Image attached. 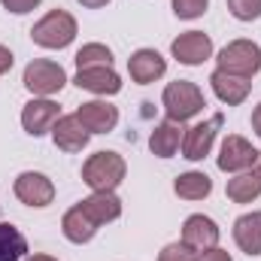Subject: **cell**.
<instances>
[{"label": "cell", "instance_id": "cell-15", "mask_svg": "<svg viewBox=\"0 0 261 261\" xmlns=\"http://www.w3.org/2000/svg\"><path fill=\"white\" fill-rule=\"evenodd\" d=\"M88 130L85 125L79 122V116L73 113V116H61L58 122H55V128H52V140H55V146L58 149H64V152H82L85 146H88Z\"/></svg>", "mask_w": 261, "mask_h": 261}, {"label": "cell", "instance_id": "cell-18", "mask_svg": "<svg viewBox=\"0 0 261 261\" xmlns=\"http://www.w3.org/2000/svg\"><path fill=\"white\" fill-rule=\"evenodd\" d=\"M234 243L249 258L261 255V213H246L234 222Z\"/></svg>", "mask_w": 261, "mask_h": 261}, {"label": "cell", "instance_id": "cell-11", "mask_svg": "<svg viewBox=\"0 0 261 261\" xmlns=\"http://www.w3.org/2000/svg\"><path fill=\"white\" fill-rule=\"evenodd\" d=\"M179 243H186L192 252L213 249L219 243V228H216V222L210 216H200V213L197 216H189L186 225H182V240Z\"/></svg>", "mask_w": 261, "mask_h": 261}, {"label": "cell", "instance_id": "cell-1", "mask_svg": "<svg viewBox=\"0 0 261 261\" xmlns=\"http://www.w3.org/2000/svg\"><path fill=\"white\" fill-rule=\"evenodd\" d=\"M128 173V164L119 152H94L82 164V182L91 192H116Z\"/></svg>", "mask_w": 261, "mask_h": 261}, {"label": "cell", "instance_id": "cell-8", "mask_svg": "<svg viewBox=\"0 0 261 261\" xmlns=\"http://www.w3.org/2000/svg\"><path fill=\"white\" fill-rule=\"evenodd\" d=\"M61 119V107L49 97H34L31 103H24L21 110V128L31 137H43L55 128V122Z\"/></svg>", "mask_w": 261, "mask_h": 261}, {"label": "cell", "instance_id": "cell-9", "mask_svg": "<svg viewBox=\"0 0 261 261\" xmlns=\"http://www.w3.org/2000/svg\"><path fill=\"white\" fill-rule=\"evenodd\" d=\"M170 52H173V58H176L179 64L197 67L213 55V40H210L203 31H186V34H179V37L170 43Z\"/></svg>", "mask_w": 261, "mask_h": 261}, {"label": "cell", "instance_id": "cell-30", "mask_svg": "<svg viewBox=\"0 0 261 261\" xmlns=\"http://www.w3.org/2000/svg\"><path fill=\"white\" fill-rule=\"evenodd\" d=\"M12 61H15V58H12V52H9L6 46H0V76H3V73H9Z\"/></svg>", "mask_w": 261, "mask_h": 261}, {"label": "cell", "instance_id": "cell-16", "mask_svg": "<svg viewBox=\"0 0 261 261\" xmlns=\"http://www.w3.org/2000/svg\"><path fill=\"white\" fill-rule=\"evenodd\" d=\"M210 85H213L216 97H219L222 103H228V107H240V103L249 97V91H252V82H249V79L231 76V73H225V70H216V73L210 76Z\"/></svg>", "mask_w": 261, "mask_h": 261}, {"label": "cell", "instance_id": "cell-27", "mask_svg": "<svg viewBox=\"0 0 261 261\" xmlns=\"http://www.w3.org/2000/svg\"><path fill=\"white\" fill-rule=\"evenodd\" d=\"M197 252H192L186 243H170V246H164L161 249V255H158V261H195Z\"/></svg>", "mask_w": 261, "mask_h": 261}, {"label": "cell", "instance_id": "cell-4", "mask_svg": "<svg viewBox=\"0 0 261 261\" xmlns=\"http://www.w3.org/2000/svg\"><path fill=\"white\" fill-rule=\"evenodd\" d=\"M219 70L240 76V79H252L261 70V46L252 40H234L219 52Z\"/></svg>", "mask_w": 261, "mask_h": 261}, {"label": "cell", "instance_id": "cell-19", "mask_svg": "<svg viewBox=\"0 0 261 261\" xmlns=\"http://www.w3.org/2000/svg\"><path fill=\"white\" fill-rule=\"evenodd\" d=\"M179 143H182V128H179V122H158L152 134H149V149L158 155V158H170L176 149H179Z\"/></svg>", "mask_w": 261, "mask_h": 261}, {"label": "cell", "instance_id": "cell-20", "mask_svg": "<svg viewBox=\"0 0 261 261\" xmlns=\"http://www.w3.org/2000/svg\"><path fill=\"white\" fill-rule=\"evenodd\" d=\"M61 231H64V237L70 240V243H88L94 234H97V225L82 213V206L76 203L73 210H67L64 213V219H61Z\"/></svg>", "mask_w": 261, "mask_h": 261}, {"label": "cell", "instance_id": "cell-22", "mask_svg": "<svg viewBox=\"0 0 261 261\" xmlns=\"http://www.w3.org/2000/svg\"><path fill=\"white\" fill-rule=\"evenodd\" d=\"M28 252V240L24 234L9 225V222H0V261H21Z\"/></svg>", "mask_w": 261, "mask_h": 261}, {"label": "cell", "instance_id": "cell-21", "mask_svg": "<svg viewBox=\"0 0 261 261\" xmlns=\"http://www.w3.org/2000/svg\"><path fill=\"white\" fill-rule=\"evenodd\" d=\"M173 192L182 197V200H203V197L213 192V182H210V176L203 170H189V173L176 176Z\"/></svg>", "mask_w": 261, "mask_h": 261}, {"label": "cell", "instance_id": "cell-34", "mask_svg": "<svg viewBox=\"0 0 261 261\" xmlns=\"http://www.w3.org/2000/svg\"><path fill=\"white\" fill-rule=\"evenodd\" d=\"M255 173H258V179H261V152H258V161H255Z\"/></svg>", "mask_w": 261, "mask_h": 261}, {"label": "cell", "instance_id": "cell-10", "mask_svg": "<svg viewBox=\"0 0 261 261\" xmlns=\"http://www.w3.org/2000/svg\"><path fill=\"white\" fill-rule=\"evenodd\" d=\"M15 197L21 203H28V206H37L40 210V206H49L55 200V186H52L49 176L28 170V173H21L15 179Z\"/></svg>", "mask_w": 261, "mask_h": 261}, {"label": "cell", "instance_id": "cell-28", "mask_svg": "<svg viewBox=\"0 0 261 261\" xmlns=\"http://www.w3.org/2000/svg\"><path fill=\"white\" fill-rule=\"evenodd\" d=\"M9 12H15V15H24V12H31L34 6H40V0H0Z\"/></svg>", "mask_w": 261, "mask_h": 261}, {"label": "cell", "instance_id": "cell-14", "mask_svg": "<svg viewBox=\"0 0 261 261\" xmlns=\"http://www.w3.org/2000/svg\"><path fill=\"white\" fill-rule=\"evenodd\" d=\"M164 70H167V61L155 49H137L128 58V73L137 85H149V82L161 79Z\"/></svg>", "mask_w": 261, "mask_h": 261}, {"label": "cell", "instance_id": "cell-6", "mask_svg": "<svg viewBox=\"0 0 261 261\" xmlns=\"http://www.w3.org/2000/svg\"><path fill=\"white\" fill-rule=\"evenodd\" d=\"M255 161H258V149H255L246 137L228 134V137L222 140V149H219V170H225V173H243V170H249Z\"/></svg>", "mask_w": 261, "mask_h": 261}, {"label": "cell", "instance_id": "cell-33", "mask_svg": "<svg viewBox=\"0 0 261 261\" xmlns=\"http://www.w3.org/2000/svg\"><path fill=\"white\" fill-rule=\"evenodd\" d=\"M24 261H58V258H52V255H28Z\"/></svg>", "mask_w": 261, "mask_h": 261}, {"label": "cell", "instance_id": "cell-12", "mask_svg": "<svg viewBox=\"0 0 261 261\" xmlns=\"http://www.w3.org/2000/svg\"><path fill=\"white\" fill-rule=\"evenodd\" d=\"M76 116H79V122L85 125L88 134H107V130H113L119 125V110L107 100H88L76 110Z\"/></svg>", "mask_w": 261, "mask_h": 261}, {"label": "cell", "instance_id": "cell-2", "mask_svg": "<svg viewBox=\"0 0 261 261\" xmlns=\"http://www.w3.org/2000/svg\"><path fill=\"white\" fill-rule=\"evenodd\" d=\"M161 103H164V113H167L170 122H189V119H195L197 113L206 107V97H203V91L197 88L195 82L176 79V82H170L164 88Z\"/></svg>", "mask_w": 261, "mask_h": 261}, {"label": "cell", "instance_id": "cell-13", "mask_svg": "<svg viewBox=\"0 0 261 261\" xmlns=\"http://www.w3.org/2000/svg\"><path fill=\"white\" fill-rule=\"evenodd\" d=\"M73 82L79 88L91 91V94H119L122 91V76L113 67H85V70H76Z\"/></svg>", "mask_w": 261, "mask_h": 261}, {"label": "cell", "instance_id": "cell-17", "mask_svg": "<svg viewBox=\"0 0 261 261\" xmlns=\"http://www.w3.org/2000/svg\"><path fill=\"white\" fill-rule=\"evenodd\" d=\"M79 206H82V213H85L97 228L107 225V222H116V219L122 216V200L113 195V192H94L91 197L79 200Z\"/></svg>", "mask_w": 261, "mask_h": 261}, {"label": "cell", "instance_id": "cell-25", "mask_svg": "<svg viewBox=\"0 0 261 261\" xmlns=\"http://www.w3.org/2000/svg\"><path fill=\"white\" fill-rule=\"evenodd\" d=\"M228 9L237 21H255L261 15V0H228Z\"/></svg>", "mask_w": 261, "mask_h": 261}, {"label": "cell", "instance_id": "cell-31", "mask_svg": "<svg viewBox=\"0 0 261 261\" xmlns=\"http://www.w3.org/2000/svg\"><path fill=\"white\" fill-rule=\"evenodd\" d=\"M252 128H255V134L261 137V103L252 110Z\"/></svg>", "mask_w": 261, "mask_h": 261}, {"label": "cell", "instance_id": "cell-29", "mask_svg": "<svg viewBox=\"0 0 261 261\" xmlns=\"http://www.w3.org/2000/svg\"><path fill=\"white\" fill-rule=\"evenodd\" d=\"M195 261H234V258H231V252H225V249L213 246V249H203V252H197Z\"/></svg>", "mask_w": 261, "mask_h": 261}, {"label": "cell", "instance_id": "cell-24", "mask_svg": "<svg viewBox=\"0 0 261 261\" xmlns=\"http://www.w3.org/2000/svg\"><path fill=\"white\" fill-rule=\"evenodd\" d=\"M76 67L79 70H85V67H113V52L103 43H88L76 52Z\"/></svg>", "mask_w": 261, "mask_h": 261}, {"label": "cell", "instance_id": "cell-26", "mask_svg": "<svg viewBox=\"0 0 261 261\" xmlns=\"http://www.w3.org/2000/svg\"><path fill=\"white\" fill-rule=\"evenodd\" d=\"M176 18H200L210 6V0H170Z\"/></svg>", "mask_w": 261, "mask_h": 261}, {"label": "cell", "instance_id": "cell-3", "mask_svg": "<svg viewBox=\"0 0 261 261\" xmlns=\"http://www.w3.org/2000/svg\"><path fill=\"white\" fill-rule=\"evenodd\" d=\"M31 40L43 49H67L76 40V18L64 9H52L31 28Z\"/></svg>", "mask_w": 261, "mask_h": 261}, {"label": "cell", "instance_id": "cell-7", "mask_svg": "<svg viewBox=\"0 0 261 261\" xmlns=\"http://www.w3.org/2000/svg\"><path fill=\"white\" fill-rule=\"evenodd\" d=\"M222 122H225V116L222 113H216L210 122H197L192 128L182 134V158H189V161H203L206 155H210V149H213V143H216V134L222 128Z\"/></svg>", "mask_w": 261, "mask_h": 261}, {"label": "cell", "instance_id": "cell-23", "mask_svg": "<svg viewBox=\"0 0 261 261\" xmlns=\"http://www.w3.org/2000/svg\"><path fill=\"white\" fill-rule=\"evenodd\" d=\"M225 192H228V197H231L234 203H252V200L261 195L258 173H255V170H252V173H237L234 179H228Z\"/></svg>", "mask_w": 261, "mask_h": 261}, {"label": "cell", "instance_id": "cell-5", "mask_svg": "<svg viewBox=\"0 0 261 261\" xmlns=\"http://www.w3.org/2000/svg\"><path fill=\"white\" fill-rule=\"evenodd\" d=\"M21 82H24V88H28L31 94H37V97H52V94H58L67 85V73H64V67L55 64V61L37 58V61H31V64L24 67Z\"/></svg>", "mask_w": 261, "mask_h": 261}, {"label": "cell", "instance_id": "cell-32", "mask_svg": "<svg viewBox=\"0 0 261 261\" xmlns=\"http://www.w3.org/2000/svg\"><path fill=\"white\" fill-rule=\"evenodd\" d=\"M82 6H88V9H100V6H107L110 0H79Z\"/></svg>", "mask_w": 261, "mask_h": 261}]
</instances>
